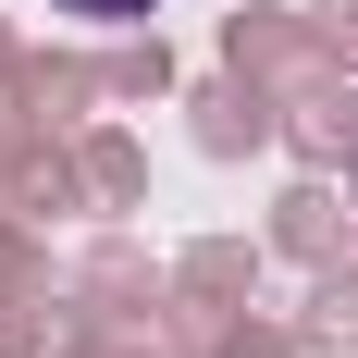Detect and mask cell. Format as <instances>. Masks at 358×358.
<instances>
[{"label": "cell", "instance_id": "1", "mask_svg": "<svg viewBox=\"0 0 358 358\" xmlns=\"http://www.w3.org/2000/svg\"><path fill=\"white\" fill-rule=\"evenodd\" d=\"M62 13H87V25H136L148 0H62Z\"/></svg>", "mask_w": 358, "mask_h": 358}]
</instances>
